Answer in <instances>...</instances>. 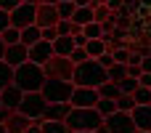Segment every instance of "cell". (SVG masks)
<instances>
[{
	"label": "cell",
	"mask_w": 151,
	"mask_h": 133,
	"mask_svg": "<svg viewBox=\"0 0 151 133\" xmlns=\"http://www.w3.org/2000/svg\"><path fill=\"white\" fill-rule=\"evenodd\" d=\"M69 61L77 67V64H82V61H88V53H85V48H74L72 51V56H69Z\"/></svg>",
	"instance_id": "obj_33"
},
{
	"label": "cell",
	"mask_w": 151,
	"mask_h": 133,
	"mask_svg": "<svg viewBox=\"0 0 151 133\" xmlns=\"http://www.w3.org/2000/svg\"><path fill=\"white\" fill-rule=\"evenodd\" d=\"M135 88H138V80H133V77H125V80L119 83L122 96H133V93H135Z\"/></svg>",
	"instance_id": "obj_32"
},
{
	"label": "cell",
	"mask_w": 151,
	"mask_h": 133,
	"mask_svg": "<svg viewBox=\"0 0 151 133\" xmlns=\"http://www.w3.org/2000/svg\"><path fill=\"white\" fill-rule=\"evenodd\" d=\"M21 3H27V5H37V0H21Z\"/></svg>",
	"instance_id": "obj_47"
},
{
	"label": "cell",
	"mask_w": 151,
	"mask_h": 133,
	"mask_svg": "<svg viewBox=\"0 0 151 133\" xmlns=\"http://www.w3.org/2000/svg\"><path fill=\"white\" fill-rule=\"evenodd\" d=\"M35 24H37L40 29L56 27V24H58V11H56V5H37V16H35Z\"/></svg>",
	"instance_id": "obj_12"
},
{
	"label": "cell",
	"mask_w": 151,
	"mask_h": 133,
	"mask_svg": "<svg viewBox=\"0 0 151 133\" xmlns=\"http://www.w3.org/2000/svg\"><path fill=\"white\" fill-rule=\"evenodd\" d=\"M135 133H149V131H135Z\"/></svg>",
	"instance_id": "obj_51"
},
{
	"label": "cell",
	"mask_w": 151,
	"mask_h": 133,
	"mask_svg": "<svg viewBox=\"0 0 151 133\" xmlns=\"http://www.w3.org/2000/svg\"><path fill=\"white\" fill-rule=\"evenodd\" d=\"M40 40H42V32H40V27H37V24H32V27L21 29V37H19V43H21V45L32 48V45H35V43H40Z\"/></svg>",
	"instance_id": "obj_18"
},
{
	"label": "cell",
	"mask_w": 151,
	"mask_h": 133,
	"mask_svg": "<svg viewBox=\"0 0 151 133\" xmlns=\"http://www.w3.org/2000/svg\"><path fill=\"white\" fill-rule=\"evenodd\" d=\"M19 5H21V0H0V11H8V13L16 11Z\"/></svg>",
	"instance_id": "obj_37"
},
{
	"label": "cell",
	"mask_w": 151,
	"mask_h": 133,
	"mask_svg": "<svg viewBox=\"0 0 151 133\" xmlns=\"http://www.w3.org/2000/svg\"><path fill=\"white\" fill-rule=\"evenodd\" d=\"M50 59H53V45H50V43L40 40V43H35V45L29 48V61L37 64V67H45Z\"/></svg>",
	"instance_id": "obj_11"
},
{
	"label": "cell",
	"mask_w": 151,
	"mask_h": 133,
	"mask_svg": "<svg viewBox=\"0 0 151 133\" xmlns=\"http://www.w3.org/2000/svg\"><path fill=\"white\" fill-rule=\"evenodd\" d=\"M21 99H24V93H21L16 85H8V88H3V91H0V104H3L5 109H11V112H16V109H19Z\"/></svg>",
	"instance_id": "obj_13"
},
{
	"label": "cell",
	"mask_w": 151,
	"mask_h": 133,
	"mask_svg": "<svg viewBox=\"0 0 151 133\" xmlns=\"http://www.w3.org/2000/svg\"><path fill=\"white\" fill-rule=\"evenodd\" d=\"M8 85H13V69L5 61H0V91L8 88Z\"/></svg>",
	"instance_id": "obj_28"
},
{
	"label": "cell",
	"mask_w": 151,
	"mask_h": 133,
	"mask_svg": "<svg viewBox=\"0 0 151 133\" xmlns=\"http://www.w3.org/2000/svg\"><path fill=\"white\" fill-rule=\"evenodd\" d=\"M96 61H98V64H101L104 69H109V67L114 64V56H111V51H106V53H104V56H98Z\"/></svg>",
	"instance_id": "obj_36"
},
{
	"label": "cell",
	"mask_w": 151,
	"mask_h": 133,
	"mask_svg": "<svg viewBox=\"0 0 151 133\" xmlns=\"http://www.w3.org/2000/svg\"><path fill=\"white\" fill-rule=\"evenodd\" d=\"M19 37H21V29H16V27H8V29L0 35V40L5 43V48H8V45H16V43H19Z\"/></svg>",
	"instance_id": "obj_29"
},
{
	"label": "cell",
	"mask_w": 151,
	"mask_h": 133,
	"mask_svg": "<svg viewBox=\"0 0 151 133\" xmlns=\"http://www.w3.org/2000/svg\"><path fill=\"white\" fill-rule=\"evenodd\" d=\"M35 16H37V5H27V3H21L16 11H11V27H16V29H27V27L35 24Z\"/></svg>",
	"instance_id": "obj_8"
},
{
	"label": "cell",
	"mask_w": 151,
	"mask_h": 133,
	"mask_svg": "<svg viewBox=\"0 0 151 133\" xmlns=\"http://www.w3.org/2000/svg\"><path fill=\"white\" fill-rule=\"evenodd\" d=\"M66 131L69 133H77V131H96L101 123H104V117L96 112V109H72L69 115H66Z\"/></svg>",
	"instance_id": "obj_3"
},
{
	"label": "cell",
	"mask_w": 151,
	"mask_h": 133,
	"mask_svg": "<svg viewBox=\"0 0 151 133\" xmlns=\"http://www.w3.org/2000/svg\"><path fill=\"white\" fill-rule=\"evenodd\" d=\"M109 48H106V43L104 40H88L85 43V53H88V59H98V56H104Z\"/></svg>",
	"instance_id": "obj_21"
},
{
	"label": "cell",
	"mask_w": 151,
	"mask_h": 133,
	"mask_svg": "<svg viewBox=\"0 0 151 133\" xmlns=\"http://www.w3.org/2000/svg\"><path fill=\"white\" fill-rule=\"evenodd\" d=\"M69 112H72V104H48L42 112V120H66Z\"/></svg>",
	"instance_id": "obj_16"
},
{
	"label": "cell",
	"mask_w": 151,
	"mask_h": 133,
	"mask_svg": "<svg viewBox=\"0 0 151 133\" xmlns=\"http://www.w3.org/2000/svg\"><path fill=\"white\" fill-rule=\"evenodd\" d=\"M45 99L40 96V93H24V99H21V104H19V115H24L27 120H32V123H42V112H45Z\"/></svg>",
	"instance_id": "obj_5"
},
{
	"label": "cell",
	"mask_w": 151,
	"mask_h": 133,
	"mask_svg": "<svg viewBox=\"0 0 151 133\" xmlns=\"http://www.w3.org/2000/svg\"><path fill=\"white\" fill-rule=\"evenodd\" d=\"M56 11H58V21H72L77 5L74 3H56Z\"/></svg>",
	"instance_id": "obj_26"
},
{
	"label": "cell",
	"mask_w": 151,
	"mask_h": 133,
	"mask_svg": "<svg viewBox=\"0 0 151 133\" xmlns=\"http://www.w3.org/2000/svg\"><path fill=\"white\" fill-rule=\"evenodd\" d=\"M143 75V69H141V64H127V77H133V80H138Z\"/></svg>",
	"instance_id": "obj_38"
},
{
	"label": "cell",
	"mask_w": 151,
	"mask_h": 133,
	"mask_svg": "<svg viewBox=\"0 0 151 133\" xmlns=\"http://www.w3.org/2000/svg\"><path fill=\"white\" fill-rule=\"evenodd\" d=\"M40 32H42V40H45V43H50V45H53V40L58 37L56 27H48V29H40Z\"/></svg>",
	"instance_id": "obj_35"
},
{
	"label": "cell",
	"mask_w": 151,
	"mask_h": 133,
	"mask_svg": "<svg viewBox=\"0 0 151 133\" xmlns=\"http://www.w3.org/2000/svg\"><path fill=\"white\" fill-rule=\"evenodd\" d=\"M82 35H85V40H101L104 37V29H101V24L90 21V24L82 27Z\"/></svg>",
	"instance_id": "obj_27"
},
{
	"label": "cell",
	"mask_w": 151,
	"mask_h": 133,
	"mask_svg": "<svg viewBox=\"0 0 151 133\" xmlns=\"http://www.w3.org/2000/svg\"><path fill=\"white\" fill-rule=\"evenodd\" d=\"M42 83H45V72H42V67H37L32 61L13 69V85L21 93H40Z\"/></svg>",
	"instance_id": "obj_2"
},
{
	"label": "cell",
	"mask_w": 151,
	"mask_h": 133,
	"mask_svg": "<svg viewBox=\"0 0 151 133\" xmlns=\"http://www.w3.org/2000/svg\"><path fill=\"white\" fill-rule=\"evenodd\" d=\"M24 133H40V123H32V125H29Z\"/></svg>",
	"instance_id": "obj_43"
},
{
	"label": "cell",
	"mask_w": 151,
	"mask_h": 133,
	"mask_svg": "<svg viewBox=\"0 0 151 133\" xmlns=\"http://www.w3.org/2000/svg\"><path fill=\"white\" fill-rule=\"evenodd\" d=\"M3 56H5V43L0 40V61H3Z\"/></svg>",
	"instance_id": "obj_46"
},
{
	"label": "cell",
	"mask_w": 151,
	"mask_h": 133,
	"mask_svg": "<svg viewBox=\"0 0 151 133\" xmlns=\"http://www.w3.org/2000/svg\"><path fill=\"white\" fill-rule=\"evenodd\" d=\"M106 8H109L111 13H119V11L125 8V0H109V3H106Z\"/></svg>",
	"instance_id": "obj_40"
},
{
	"label": "cell",
	"mask_w": 151,
	"mask_h": 133,
	"mask_svg": "<svg viewBox=\"0 0 151 133\" xmlns=\"http://www.w3.org/2000/svg\"><path fill=\"white\" fill-rule=\"evenodd\" d=\"M8 27H11V13H8V11H0V35H3Z\"/></svg>",
	"instance_id": "obj_39"
},
{
	"label": "cell",
	"mask_w": 151,
	"mask_h": 133,
	"mask_svg": "<svg viewBox=\"0 0 151 133\" xmlns=\"http://www.w3.org/2000/svg\"><path fill=\"white\" fill-rule=\"evenodd\" d=\"M111 56H114V64H127L130 51H127V48H117V51H111Z\"/></svg>",
	"instance_id": "obj_34"
},
{
	"label": "cell",
	"mask_w": 151,
	"mask_h": 133,
	"mask_svg": "<svg viewBox=\"0 0 151 133\" xmlns=\"http://www.w3.org/2000/svg\"><path fill=\"white\" fill-rule=\"evenodd\" d=\"M58 3H74V0H58Z\"/></svg>",
	"instance_id": "obj_50"
},
{
	"label": "cell",
	"mask_w": 151,
	"mask_h": 133,
	"mask_svg": "<svg viewBox=\"0 0 151 133\" xmlns=\"http://www.w3.org/2000/svg\"><path fill=\"white\" fill-rule=\"evenodd\" d=\"M93 8H96V5H80V8L74 11L72 21H74V24H77V27L82 29L85 24H90V21H93Z\"/></svg>",
	"instance_id": "obj_19"
},
{
	"label": "cell",
	"mask_w": 151,
	"mask_h": 133,
	"mask_svg": "<svg viewBox=\"0 0 151 133\" xmlns=\"http://www.w3.org/2000/svg\"><path fill=\"white\" fill-rule=\"evenodd\" d=\"M3 61H5L11 69L21 67V64H27V61H29V48H27V45H21V43L8 45V48H5V56H3Z\"/></svg>",
	"instance_id": "obj_10"
},
{
	"label": "cell",
	"mask_w": 151,
	"mask_h": 133,
	"mask_svg": "<svg viewBox=\"0 0 151 133\" xmlns=\"http://www.w3.org/2000/svg\"><path fill=\"white\" fill-rule=\"evenodd\" d=\"M77 133H96V131H77Z\"/></svg>",
	"instance_id": "obj_49"
},
{
	"label": "cell",
	"mask_w": 151,
	"mask_h": 133,
	"mask_svg": "<svg viewBox=\"0 0 151 133\" xmlns=\"http://www.w3.org/2000/svg\"><path fill=\"white\" fill-rule=\"evenodd\" d=\"M98 96H101V99H111V101H117V99L122 96V91H119L117 83H109V80H106V83L98 88Z\"/></svg>",
	"instance_id": "obj_22"
},
{
	"label": "cell",
	"mask_w": 151,
	"mask_h": 133,
	"mask_svg": "<svg viewBox=\"0 0 151 133\" xmlns=\"http://www.w3.org/2000/svg\"><path fill=\"white\" fill-rule=\"evenodd\" d=\"M138 85H143V88H151V75H146V72H143V75L138 77Z\"/></svg>",
	"instance_id": "obj_42"
},
{
	"label": "cell",
	"mask_w": 151,
	"mask_h": 133,
	"mask_svg": "<svg viewBox=\"0 0 151 133\" xmlns=\"http://www.w3.org/2000/svg\"><path fill=\"white\" fill-rule=\"evenodd\" d=\"M111 16H114V13H111L106 5H96V8H93V21H96V24H104V21L111 19Z\"/></svg>",
	"instance_id": "obj_30"
},
{
	"label": "cell",
	"mask_w": 151,
	"mask_h": 133,
	"mask_svg": "<svg viewBox=\"0 0 151 133\" xmlns=\"http://www.w3.org/2000/svg\"><path fill=\"white\" fill-rule=\"evenodd\" d=\"M141 69H143L146 75H151V53H146V56L141 59Z\"/></svg>",
	"instance_id": "obj_41"
},
{
	"label": "cell",
	"mask_w": 151,
	"mask_h": 133,
	"mask_svg": "<svg viewBox=\"0 0 151 133\" xmlns=\"http://www.w3.org/2000/svg\"><path fill=\"white\" fill-rule=\"evenodd\" d=\"M98 99H101V96H98L96 88H74L69 104H72V109H96Z\"/></svg>",
	"instance_id": "obj_7"
},
{
	"label": "cell",
	"mask_w": 151,
	"mask_h": 133,
	"mask_svg": "<svg viewBox=\"0 0 151 133\" xmlns=\"http://www.w3.org/2000/svg\"><path fill=\"white\" fill-rule=\"evenodd\" d=\"M0 133H8V131H5V125H3V123H0Z\"/></svg>",
	"instance_id": "obj_48"
},
{
	"label": "cell",
	"mask_w": 151,
	"mask_h": 133,
	"mask_svg": "<svg viewBox=\"0 0 151 133\" xmlns=\"http://www.w3.org/2000/svg\"><path fill=\"white\" fill-rule=\"evenodd\" d=\"M72 51H74V40H72V37L58 35V37L53 40V56H64V59H69Z\"/></svg>",
	"instance_id": "obj_17"
},
{
	"label": "cell",
	"mask_w": 151,
	"mask_h": 133,
	"mask_svg": "<svg viewBox=\"0 0 151 133\" xmlns=\"http://www.w3.org/2000/svg\"><path fill=\"white\" fill-rule=\"evenodd\" d=\"M104 125L109 128V133H135V123L127 112H114L111 117L104 120Z\"/></svg>",
	"instance_id": "obj_9"
},
{
	"label": "cell",
	"mask_w": 151,
	"mask_h": 133,
	"mask_svg": "<svg viewBox=\"0 0 151 133\" xmlns=\"http://www.w3.org/2000/svg\"><path fill=\"white\" fill-rule=\"evenodd\" d=\"M96 112L106 120V117H111L114 112H117V104L111 101V99H98V104H96Z\"/></svg>",
	"instance_id": "obj_24"
},
{
	"label": "cell",
	"mask_w": 151,
	"mask_h": 133,
	"mask_svg": "<svg viewBox=\"0 0 151 133\" xmlns=\"http://www.w3.org/2000/svg\"><path fill=\"white\" fill-rule=\"evenodd\" d=\"M125 77H127V64H111V67L106 69V80H109V83H117V85H119Z\"/></svg>",
	"instance_id": "obj_20"
},
{
	"label": "cell",
	"mask_w": 151,
	"mask_h": 133,
	"mask_svg": "<svg viewBox=\"0 0 151 133\" xmlns=\"http://www.w3.org/2000/svg\"><path fill=\"white\" fill-rule=\"evenodd\" d=\"M58 0H37V5H56Z\"/></svg>",
	"instance_id": "obj_45"
},
{
	"label": "cell",
	"mask_w": 151,
	"mask_h": 133,
	"mask_svg": "<svg viewBox=\"0 0 151 133\" xmlns=\"http://www.w3.org/2000/svg\"><path fill=\"white\" fill-rule=\"evenodd\" d=\"M114 104H117V112H127V115H130V112L135 109V101H133V96H119Z\"/></svg>",
	"instance_id": "obj_31"
},
{
	"label": "cell",
	"mask_w": 151,
	"mask_h": 133,
	"mask_svg": "<svg viewBox=\"0 0 151 133\" xmlns=\"http://www.w3.org/2000/svg\"><path fill=\"white\" fill-rule=\"evenodd\" d=\"M133 123H135V131H149L151 133V104L149 107H135L130 112Z\"/></svg>",
	"instance_id": "obj_14"
},
{
	"label": "cell",
	"mask_w": 151,
	"mask_h": 133,
	"mask_svg": "<svg viewBox=\"0 0 151 133\" xmlns=\"http://www.w3.org/2000/svg\"><path fill=\"white\" fill-rule=\"evenodd\" d=\"M72 91H74V85L69 80H50V77H45V83L40 88V96L45 99V104H69Z\"/></svg>",
	"instance_id": "obj_4"
},
{
	"label": "cell",
	"mask_w": 151,
	"mask_h": 133,
	"mask_svg": "<svg viewBox=\"0 0 151 133\" xmlns=\"http://www.w3.org/2000/svg\"><path fill=\"white\" fill-rule=\"evenodd\" d=\"M0 109H3V104H0Z\"/></svg>",
	"instance_id": "obj_52"
},
{
	"label": "cell",
	"mask_w": 151,
	"mask_h": 133,
	"mask_svg": "<svg viewBox=\"0 0 151 133\" xmlns=\"http://www.w3.org/2000/svg\"><path fill=\"white\" fill-rule=\"evenodd\" d=\"M3 125H5V131H8V133H24L27 128H29V125H32V120H27L24 115L13 112V115H11V117H8Z\"/></svg>",
	"instance_id": "obj_15"
},
{
	"label": "cell",
	"mask_w": 151,
	"mask_h": 133,
	"mask_svg": "<svg viewBox=\"0 0 151 133\" xmlns=\"http://www.w3.org/2000/svg\"><path fill=\"white\" fill-rule=\"evenodd\" d=\"M133 101H135V107H149V104H151V88L138 85L135 93H133Z\"/></svg>",
	"instance_id": "obj_25"
},
{
	"label": "cell",
	"mask_w": 151,
	"mask_h": 133,
	"mask_svg": "<svg viewBox=\"0 0 151 133\" xmlns=\"http://www.w3.org/2000/svg\"><path fill=\"white\" fill-rule=\"evenodd\" d=\"M104 83H106V69L96 59H88V61L77 64L74 72H72V85L74 88H96L98 91Z\"/></svg>",
	"instance_id": "obj_1"
},
{
	"label": "cell",
	"mask_w": 151,
	"mask_h": 133,
	"mask_svg": "<svg viewBox=\"0 0 151 133\" xmlns=\"http://www.w3.org/2000/svg\"><path fill=\"white\" fill-rule=\"evenodd\" d=\"M74 5L80 8V5H96V3H93V0H74Z\"/></svg>",
	"instance_id": "obj_44"
},
{
	"label": "cell",
	"mask_w": 151,
	"mask_h": 133,
	"mask_svg": "<svg viewBox=\"0 0 151 133\" xmlns=\"http://www.w3.org/2000/svg\"><path fill=\"white\" fill-rule=\"evenodd\" d=\"M42 72H45V77H50V80H69V83H72L74 64H72L69 59H64V56H53V59L42 67Z\"/></svg>",
	"instance_id": "obj_6"
},
{
	"label": "cell",
	"mask_w": 151,
	"mask_h": 133,
	"mask_svg": "<svg viewBox=\"0 0 151 133\" xmlns=\"http://www.w3.org/2000/svg\"><path fill=\"white\" fill-rule=\"evenodd\" d=\"M40 133H69L64 120H42L40 123Z\"/></svg>",
	"instance_id": "obj_23"
}]
</instances>
